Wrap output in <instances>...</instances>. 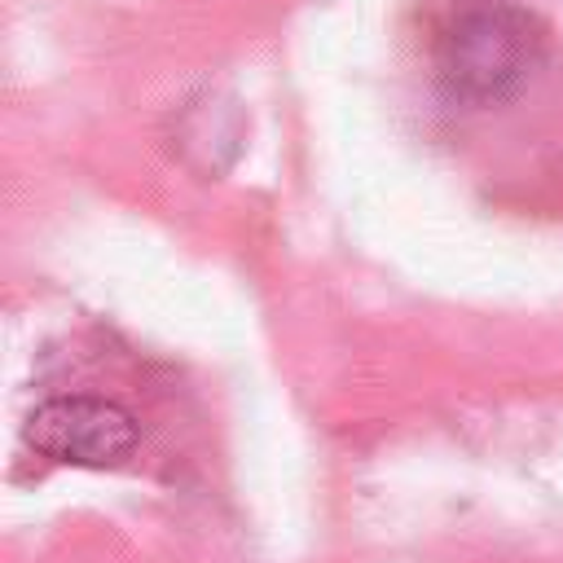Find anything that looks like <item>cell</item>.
Listing matches in <instances>:
<instances>
[{
  "label": "cell",
  "mask_w": 563,
  "mask_h": 563,
  "mask_svg": "<svg viewBox=\"0 0 563 563\" xmlns=\"http://www.w3.org/2000/svg\"><path fill=\"white\" fill-rule=\"evenodd\" d=\"M541 53L537 22L506 0H462L435 31V79L453 101L510 97Z\"/></svg>",
  "instance_id": "cell-1"
},
{
  "label": "cell",
  "mask_w": 563,
  "mask_h": 563,
  "mask_svg": "<svg viewBox=\"0 0 563 563\" xmlns=\"http://www.w3.org/2000/svg\"><path fill=\"white\" fill-rule=\"evenodd\" d=\"M26 444L70 466H119L136 449V422L110 400L57 396L26 418Z\"/></svg>",
  "instance_id": "cell-2"
}]
</instances>
